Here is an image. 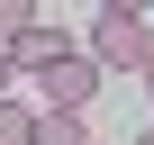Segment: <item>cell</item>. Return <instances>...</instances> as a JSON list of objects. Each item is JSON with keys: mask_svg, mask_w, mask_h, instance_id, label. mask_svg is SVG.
I'll return each mask as SVG.
<instances>
[{"mask_svg": "<svg viewBox=\"0 0 154 145\" xmlns=\"http://www.w3.org/2000/svg\"><path fill=\"white\" fill-rule=\"evenodd\" d=\"M36 82H45V109H63V118H82V109H91V91L109 82V72H100V63H91L82 45H72V54H63L54 72H36Z\"/></svg>", "mask_w": 154, "mask_h": 145, "instance_id": "obj_2", "label": "cell"}, {"mask_svg": "<svg viewBox=\"0 0 154 145\" xmlns=\"http://www.w3.org/2000/svg\"><path fill=\"white\" fill-rule=\"evenodd\" d=\"M100 72H145L154 63V27H145V9L136 0H109V9L91 18V45H82Z\"/></svg>", "mask_w": 154, "mask_h": 145, "instance_id": "obj_1", "label": "cell"}, {"mask_svg": "<svg viewBox=\"0 0 154 145\" xmlns=\"http://www.w3.org/2000/svg\"><path fill=\"white\" fill-rule=\"evenodd\" d=\"M27 136H36V109L9 91V100H0V145H27Z\"/></svg>", "mask_w": 154, "mask_h": 145, "instance_id": "obj_5", "label": "cell"}, {"mask_svg": "<svg viewBox=\"0 0 154 145\" xmlns=\"http://www.w3.org/2000/svg\"><path fill=\"white\" fill-rule=\"evenodd\" d=\"M136 82H145V91H154V63H145V72H136Z\"/></svg>", "mask_w": 154, "mask_h": 145, "instance_id": "obj_7", "label": "cell"}, {"mask_svg": "<svg viewBox=\"0 0 154 145\" xmlns=\"http://www.w3.org/2000/svg\"><path fill=\"white\" fill-rule=\"evenodd\" d=\"M136 145H154V127H145V136H136Z\"/></svg>", "mask_w": 154, "mask_h": 145, "instance_id": "obj_8", "label": "cell"}, {"mask_svg": "<svg viewBox=\"0 0 154 145\" xmlns=\"http://www.w3.org/2000/svg\"><path fill=\"white\" fill-rule=\"evenodd\" d=\"M63 54H72V36H63V27H45V18H36V27H27V36H18V45H9V72H27V82H36V72H54V63H63Z\"/></svg>", "mask_w": 154, "mask_h": 145, "instance_id": "obj_3", "label": "cell"}, {"mask_svg": "<svg viewBox=\"0 0 154 145\" xmlns=\"http://www.w3.org/2000/svg\"><path fill=\"white\" fill-rule=\"evenodd\" d=\"M9 82H18V72H9V54H0V100H9Z\"/></svg>", "mask_w": 154, "mask_h": 145, "instance_id": "obj_6", "label": "cell"}, {"mask_svg": "<svg viewBox=\"0 0 154 145\" xmlns=\"http://www.w3.org/2000/svg\"><path fill=\"white\" fill-rule=\"evenodd\" d=\"M27 145H91L82 136V118H63V109H36V136Z\"/></svg>", "mask_w": 154, "mask_h": 145, "instance_id": "obj_4", "label": "cell"}]
</instances>
